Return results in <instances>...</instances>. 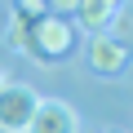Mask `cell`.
Instances as JSON below:
<instances>
[{"label":"cell","instance_id":"1","mask_svg":"<svg viewBox=\"0 0 133 133\" xmlns=\"http://www.w3.org/2000/svg\"><path fill=\"white\" fill-rule=\"evenodd\" d=\"M76 49V27L66 22V18H58V14H40V18H31V58H40V66H53L58 58H66Z\"/></svg>","mask_w":133,"mask_h":133},{"label":"cell","instance_id":"2","mask_svg":"<svg viewBox=\"0 0 133 133\" xmlns=\"http://www.w3.org/2000/svg\"><path fill=\"white\" fill-rule=\"evenodd\" d=\"M40 107V93L22 80H9V84H0V129L5 133H22L27 120L36 115Z\"/></svg>","mask_w":133,"mask_h":133},{"label":"cell","instance_id":"3","mask_svg":"<svg viewBox=\"0 0 133 133\" xmlns=\"http://www.w3.org/2000/svg\"><path fill=\"white\" fill-rule=\"evenodd\" d=\"M84 58H89L93 71H102V76H120L124 62H129V44H120V40H111L107 31H98V36H89Z\"/></svg>","mask_w":133,"mask_h":133},{"label":"cell","instance_id":"4","mask_svg":"<svg viewBox=\"0 0 133 133\" xmlns=\"http://www.w3.org/2000/svg\"><path fill=\"white\" fill-rule=\"evenodd\" d=\"M22 133H76V111L58 98H40V107H36V115L27 120Z\"/></svg>","mask_w":133,"mask_h":133},{"label":"cell","instance_id":"5","mask_svg":"<svg viewBox=\"0 0 133 133\" xmlns=\"http://www.w3.org/2000/svg\"><path fill=\"white\" fill-rule=\"evenodd\" d=\"M115 9H120V0H80L76 18H80V27H89V36H98V31H107Z\"/></svg>","mask_w":133,"mask_h":133},{"label":"cell","instance_id":"6","mask_svg":"<svg viewBox=\"0 0 133 133\" xmlns=\"http://www.w3.org/2000/svg\"><path fill=\"white\" fill-rule=\"evenodd\" d=\"M5 44H9L14 53H27V49H31V18H22V14H9V31H5Z\"/></svg>","mask_w":133,"mask_h":133},{"label":"cell","instance_id":"7","mask_svg":"<svg viewBox=\"0 0 133 133\" xmlns=\"http://www.w3.org/2000/svg\"><path fill=\"white\" fill-rule=\"evenodd\" d=\"M107 36L111 40H120V44H129V36H133V9L120 0V9L111 14V22H107Z\"/></svg>","mask_w":133,"mask_h":133},{"label":"cell","instance_id":"8","mask_svg":"<svg viewBox=\"0 0 133 133\" xmlns=\"http://www.w3.org/2000/svg\"><path fill=\"white\" fill-rule=\"evenodd\" d=\"M14 14H22V18H40V14H49V9H44V0H14Z\"/></svg>","mask_w":133,"mask_h":133},{"label":"cell","instance_id":"9","mask_svg":"<svg viewBox=\"0 0 133 133\" xmlns=\"http://www.w3.org/2000/svg\"><path fill=\"white\" fill-rule=\"evenodd\" d=\"M76 5H80V0H44V9L58 14V18H62V14H76Z\"/></svg>","mask_w":133,"mask_h":133},{"label":"cell","instance_id":"10","mask_svg":"<svg viewBox=\"0 0 133 133\" xmlns=\"http://www.w3.org/2000/svg\"><path fill=\"white\" fill-rule=\"evenodd\" d=\"M0 84H9V76H5V71H0Z\"/></svg>","mask_w":133,"mask_h":133},{"label":"cell","instance_id":"11","mask_svg":"<svg viewBox=\"0 0 133 133\" xmlns=\"http://www.w3.org/2000/svg\"><path fill=\"white\" fill-rule=\"evenodd\" d=\"M107 133H124V129H107Z\"/></svg>","mask_w":133,"mask_h":133}]
</instances>
